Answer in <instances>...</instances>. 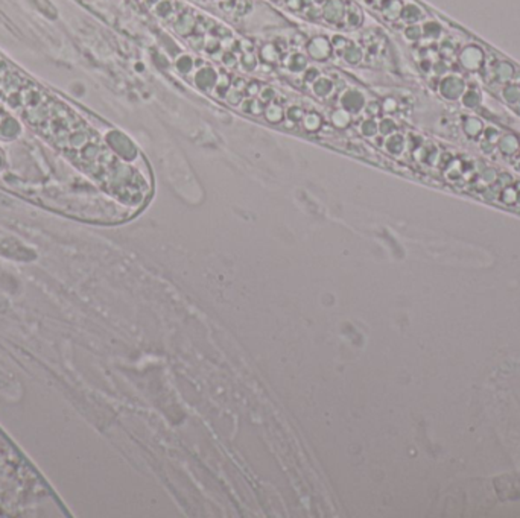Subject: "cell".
<instances>
[{
	"mask_svg": "<svg viewBox=\"0 0 520 518\" xmlns=\"http://www.w3.org/2000/svg\"><path fill=\"white\" fill-rule=\"evenodd\" d=\"M494 73H496V78L501 82H505V81H510L514 76V67L510 63L502 61V63L496 64V67H494Z\"/></svg>",
	"mask_w": 520,
	"mask_h": 518,
	"instance_id": "8992f818",
	"label": "cell"
},
{
	"mask_svg": "<svg viewBox=\"0 0 520 518\" xmlns=\"http://www.w3.org/2000/svg\"><path fill=\"white\" fill-rule=\"evenodd\" d=\"M342 14H344V5L341 0H329L323 11V15L329 21H336L338 18L342 17Z\"/></svg>",
	"mask_w": 520,
	"mask_h": 518,
	"instance_id": "277c9868",
	"label": "cell"
},
{
	"mask_svg": "<svg viewBox=\"0 0 520 518\" xmlns=\"http://www.w3.org/2000/svg\"><path fill=\"white\" fill-rule=\"evenodd\" d=\"M441 94L449 101H456L465 91V82L459 76H447L440 84Z\"/></svg>",
	"mask_w": 520,
	"mask_h": 518,
	"instance_id": "6da1fadb",
	"label": "cell"
},
{
	"mask_svg": "<svg viewBox=\"0 0 520 518\" xmlns=\"http://www.w3.org/2000/svg\"><path fill=\"white\" fill-rule=\"evenodd\" d=\"M406 35H408V38H411V40H417L420 35H422V31H420V28H417V26H409V28L406 29Z\"/></svg>",
	"mask_w": 520,
	"mask_h": 518,
	"instance_id": "4fadbf2b",
	"label": "cell"
},
{
	"mask_svg": "<svg viewBox=\"0 0 520 518\" xmlns=\"http://www.w3.org/2000/svg\"><path fill=\"white\" fill-rule=\"evenodd\" d=\"M459 61L467 70H478L484 63V52L476 46H467L459 55Z\"/></svg>",
	"mask_w": 520,
	"mask_h": 518,
	"instance_id": "7a4b0ae2",
	"label": "cell"
},
{
	"mask_svg": "<svg viewBox=\"0 0 520 518\" xmlns=\"http://www.w3.org/2000/svg\"><path fill=\"white\" fill-rule=\"evenodd\" d=\"M402 14H403V17H405L408 21H414V20H417V18L420 17V9H418L417 6H414V5H409V6H406V8L402 11Z\"/></svg>",
	"mask_w": 520,
	"mask_h": 518,
	"instance_id": "8fae6325",
	"label": "cell"
},
{
	"mask_svg": "<svg viewBox=\"0 0 520 518\" xmlns=\"http://www.w3.org/2000/svg\"><path fill=\"white\" fill-rule=\"evenodd\" d=\"M484 134H485V141H488V143H491V144H494V143H498V140H499V131L496 130V128H487L485 131H484Z\"/></svg>",
	"mask_w": 520,
	"mask_h": 518,
	"instance_id": "7c38bea8",
	"label": "cell"
},
{
	"mask_svg": "<svg viewBox=\"0 0 520 518\" xmlns=\"http://www.w3.org/2000/svg\"><path fill=\"white\" fill-rule=\"evenodd\" d=\"M496 144H498V147H499L501 152H504V154H507V155H513L514 152L519 151L520 141H519V138H517L516 135H513V134H504V135L499 137V140H498Z\"/></svg>",
	"mask_w": 520,
	"mask_h": 518,
	"instance_id": "3957f363",
	"label": "cell"
},
{
	"mask_svg": "<svg viewBox=\"0 0 520 518\" xmlns=\"http://www.w3.org/2000/svg\"><path fill=\"white\" fill-rule=\"evenodd\" d=\"M461 101H462V104H464L465 107H468V108H476V107L481 104L482 97H481V93H479L478 90L468 88V90H465L464 94L461 96Z\"/></svg>",
	"mask_w": 520,
	"mask_h": 518,
	"instance_id": "52a82bcc",
	"label": "cell"
},
{
	"mask_svg": "<svg viewBox=\"0 0 520 518\" xmlns=\"http://www.w3.org/2000/svg\"><path fill=\"white\" fill-rule=\"evenodd\" d=\"M32 3H34V5L37 6V9L41 11L46 17H49V18H57L58 11H57V8L52 5L51 0H32Z\"/></svg>",
	"mask_w": 520,
	"mask_h": 518,
	"instance_id": "9c48e42d",
	"label": "cell"
},
{
	"mask_svg": "<svg viewBox=\"0 0 520 518\" xmlns=\"http://www.w3.org/2000/svg\"><path fill=\"white\" fill-rule=\"evenodd\" d=\"M502 97L508 104H517L520 101V88L517 85H507L502 90Z\"/></svg>",
	"mask_w": 520,
	"mask_h": 518,
	"instance_id": "30bf717a",
	"label": "cell"
},
{
	"mask_svg": "<svg viewBox=\"0 0 520 518\" xmlns=\"http://www.w3.org/2000/svg\"><path fill=\"white\" fill-rule=\"evenodd\" d=\"M462 130L468 137H476L484 131V125L476 117H467L462 123Z\"/></svg>",
	"mask_w": 520,
	"mask_h": 518,
	"instance_id": "5b68a950",
	"label": "cell"
},
{
	"mask_svg": "<svg viewBox=\"0 0 520 518\" xmlns=\"http://www.w3.org/2000/svg\"><path fill=\"white\" fill-rule=\"evenodd\" d=\"M309 51H310V55L315 58H321V52L326 57L329 54V43L326 41V38H315L310 41Z\"/></svg>",
	"mask_w": 520,
	"mask_h": 518,
	"instance_id": "ba28073f",
	"label": "cell"
}]
</instances>
